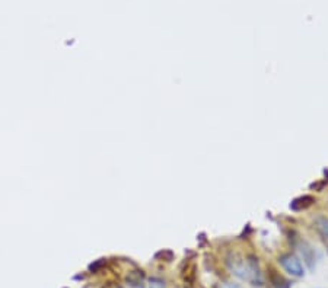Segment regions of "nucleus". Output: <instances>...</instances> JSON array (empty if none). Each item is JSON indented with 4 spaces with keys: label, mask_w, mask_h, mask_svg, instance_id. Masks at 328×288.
I'll return each instance as SVG.
<instances>
[{
    "label": "nucleus",
    "mask_w": 328,
    "mask_h": 288,
    "mask_svg": "<svg viewBox=\"0 0 328 288\" xmlns=\"http://www.w3.org/2000/svg\"><path fill=\"white\" fill-rule=\"evenodd\" d=\"M228 266L239 279L251 282L253 285H261L263 278H261V271L258 266V259L255 256H248L247 259L241 258V256H232L228 260Z\"/></svg>",
    "instance_id": "f257e3e1"
},
{
    "label": "nucleus",
    "mask_w": 328,
    "mask_h": 288,
    "mask_svg": "<svg viewBox=\"0 0 328 288\" xmlns=\"http://www.w3.org/2000/svg\"><path fill=\"white\" fill-rule=\"evenodd\" d=\"M279 263L282 265V268L286 272L295 278H302L305 275V268H303L302 260L293 253H283L279 258Z\"/></svg>",
    "instance_id": "f03ea898"
},
{
    "label": "nucleus",
    "mask_w": 328,
    "mask_h": 288,
    "mask_svg": "<svg viewBox=\"0 0 328 288\" xmlns=\"http://www.w3.org/2000/svg\"><path fill=\"white\" fill-rule=\"evenodd\" d=\"M298 252L300 255V258L303 259V262L306 263V266L313 271L315 265H316V259H315V252H313L312 246L308 244L306 242H300L298 244Z\"/></svg>",
    "instance_id": "7ed1b4c3"
},
{
    "label": "nucleus",
    "mask_w": 328,
    "mask_h": 288,
    "mask_svg": "<svg viewBox=\"0 0 328 288\" xmlns=\"http://www.w3.org/2000/svg\"><path fill=\"white\" fill-rule=\"evenodd\" d=\"M269 279L274 288H290V282L286 281L283 276L277 272L276 269H273V268H270Z\"/></svg>",
    "instance_id": "20e7f679"
},
{
    "label": "nucleus",
    "mask_w": 328,
    "mask_h": 288,
    "mask_svg": "<svg viewBox=\"0 0 328 288\" xmlns=\"http://www.w3.org/2000/svg\"><path fill=\"white\" fill-rule=\"evenodd\" d=\"M312 202H313L312 197H308V195H305V197H299L292 201L290 208H292L293 211H302V210L308 208Z\"/></svg>",
    "instance_id": "39448f33"
},
{
    "label": "nucleus",
    "mask_w": 328,
    "mask_h": 288,
    "mask_svg": "<svg viewBox=\"0 0 328 288\" xmlns=\"http://www.w3.org/2000/svg\"><path fill=\"white\" fill-rule=\"evenodd\" d=\"M316 227L319 230V233L324 236V239L328 240V220L324 217H319L316 218Z\"/></svg>",
    "instance_id": "423d86ee"
},
{
    "label": "nucleus",
    "mask_w": 328,
    "mask_h": 288,
    "mask_svg": "<svg viewBox=\"0 0 328 288\" xmlns=\"http://www.w3.org/2000/svg\"><path fill=\"white\" fill-rule=\"evenodd\" d=\"M149 288H165V282L162 279H158V278H152L150 279Z\"/></svg>",
    "instance_id": "0eeeda50"
},
{
    "label": "nucleus",
    "mask_w": 328,
    "mask_h": 288,
    "mask_svg": "<svg viewBox=\"0 0 328 288\" xmlns=\"http://www.w3.org/2000/svg\"><path fill=\"white\" fill-rule=\"evenodd\" d=\"M221 288H242V287H241L239 284H237V282H224Z\"/></svg>",
    "instance_id": "6e6552de"
}]
</instances>
